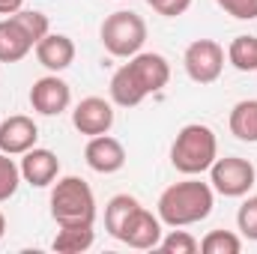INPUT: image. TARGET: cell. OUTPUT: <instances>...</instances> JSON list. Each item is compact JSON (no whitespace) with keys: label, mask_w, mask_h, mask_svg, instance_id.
Listing matches in <instances>:
<instances>
[{"label":"cell","mask_w":257,"mask_h":254,"mask_svg":"<svg viewBox=\"0 0 257 254\" xmlns=\"http://www.w3.org/2000/svg\"><path fill=\"white\" fill-rule=\"evenodd\" d=\"M236 227L245 239H254L257 242V194L254 197H245L239 212H236Z\"/></svg>","instance_id":"24"},{"label":"cell","mask_w":257,"mask_h":254,"mask_svg":"<svg viewBox=\"0 0 257 254\" xmlns=\"http://www.w3.org/2000/svg\"><path fill=\"white\" fill-rule=\"evenodd\" d=\"M33 48H36V42L27 36V30L12 15L0 21V63H18Z\"/></svg>","instance_id":"15"},{"label":"cell","mask_w":257,"mask_h":254,"mask_svg":"<svg viewBox=\"0 0 257 254\" xmlns=\"http://www.w3.org/2000/svg\"><path fill=\"white\" fill-rule=\"evenodd\" d=\"M230 135L245 141V144H257V99H242V102L233 105Z\"/></svg>","instance_id":"17"},{"label":"cell","mask_w":257,"mask_h":254,"mask_svg":"<svg viewBox=\"0 0 257 254\" xmlns=\"http://www.w3.org/2000/svg\"><path fill=\"white\" fill-rule=\"evenodd\" d=\"M69 102H72V90H69V84H66L63 78H57V72L33 81V87H30V105L42 117L63 114L66 108H69Z\"/></svg>","instance_id":"8"},{"label":"cell","mask_w":257,"mask_h":254,"mask_svg":"<svg viewBox=\"0 0 257 254\" xmlns=\"http://www.w3.org/2000/svg\"><path fill=\"white\" fill-rule=\"evenodd\" d=\"M3 233H6V215L0 212V239H3Z\"/></svg>","instance_id":"28"},{"label":"cell","mask_w":257,"mask_h":254,"mask_svg":"<svg viewBox=\"0 0 257 254\" xmlns=\"http://www.w3.org/2000/svg\"><path fill=\"white\" fill-rule=\"evenodd\" d=\"M93 239H96L93 224H66V227L57 230L51 248L60 251V254H81L93 245Z\"/></svg>","instance_id":"16"},{"label":"cell","mask_w":257,"mask_h":254,"mask_svg":"<svg viewBox=\"0 0 257 254\" xmlns=\"http://www.w3.org/2000/svg\"><path fill=\"white\" fill-rule=\"evenodd\" d=\"M18 168H21V180H24V183L36 186V189H45V186H51V183L57 180V174H60V159H57L51 150H45V147H33V150L24 153V159H21Z\"/></svg>","instance_id":"12"},{"label":"cell","mask_w":257,"mask_h":254,"mask_svg":"<svg viewBox=\"0 0 257 254\" xmlns=\"http://www.w3.org/2000/svg\"><path fill=\"white\" fill-rule=\"evenodd\" d=\"M215 206V194L209 183L200 180H183L162 191L159 197V218L171 227H189L203 221Z\"/></svg>","instance_id":"2"},{"label":"cell","mask_w":257,"mask_h":254,"mask_svg":"<svg viewBox=\"0 0 257 254\" xmlns=\"http://www.w3.org/2000/svg\"><path fill=\"white\" fill-rule=\"evenodd\" d=\"M21 183V168L9 159V153H0V203L9 200Z\"/></svg>","instance_id":"23"},{"label":"cell","mask_w":257,"mask_h":254,"mask_svg":"<svg viewBox=\"0 0 257 254\" xmlns=\"http://www.w3.org/2000/svg\"><path fill=\"white\" fill-rule=\"evenodd\" d=\"M84 159L90 165V171L96 174H117L123 165H126V150L117 138L111 135H96L87 141L84 147Z\"/></svg>","instance_id":"11"},{"label":"cell","mask_w":257,"mask_h":254,"mask_svg":"<svg viewBox=\"0 0 257 254\" xmlns=\"http://www.w3.org/2000/svg\"><path fill=\"white\" fill-rule=\"evenodd\" d=\"M138 206H141V203H138V197H132V194H114V197L108 200V206H105V230H108L114 239L120 236L126 218L138 209Z\"/></svg>","instance_id":"18"},{"label":"cell","mask_w":257,"mask_h":254,"mask_svg":"<svg viewBox=\"0 0 257 254\" xmlns=\"http://www.w3.org/2000/svg\"><path fill=\"white\" fill-rule=\"evenodd\" d=\"M147 6H153L165 18H177V15H183L192 6V0H147Z\"/></svg>","instance_id":"26"},{"label":"cell","mask_w":257,"mask_h":254,"mask_svg":"<svg viewBox=\"0 0 257 254\" xmlns=\"http://www.w3.org/2000/svg\"><path fill=\"white\" fill-rule=\"evenodd\" d=\"M120 242H126L128 248H138V251H147V248H159V239H162V218L153 215L150 209L138 206L132 215L126 218L120 236Z\"/></svg>","instance_id":"9"},{"label":"cell","mask_w":257,"mask_h":254,"mask_svg":"<svg viewBox=\"0 0 257 254\" xmlns=\"http://www.w3.org/2000/svg\"><path fill=\"white\" fill-rule=\"evenodd\" d=\"M99 36H102V45H105L108 54L135 57L147 42V21L132 9H120V12H111L102 21Z\"/></svg>","instance_id":"5"},{"label":"cell","mask_w":257,"mask_h":254,"mask_svg":"<svg viewBox=\"0 0 257 254\" xmlns=\"http://www.w3.org/2000/svg\"><path fill=\"white\" fill-rule=\"evenodd\" d=\"M72 126L78 129L81 135L87 138H96V135H108L114 126V108L111 102L99 99V96H87L75 105L72 111Z\"/></svg>","instance_id":"10"},{"label":"cell","mask_w":257,"mask_h":254,"mask_svg":"<svg viewBox=\"0 0 257 254\" xmlns=\"http://www.w3.org/2000/svg\"><path fill=\"white\" fill-rule=\"evenodd\" d=\"M215 159H218V141H215V132L209 126L189 123L177 132V138L171 144V165L180 174L197 177V174L209 171Z\"/></svg>","instance_id":"3"},{"label":"cell","mask_w":257,"mask_h":254,"mask_svg":"<svg viewBox=\"0 0 257 254\" xmlns=\"http://www.w3.org/2000/svg\"><path fill=\"white\" fill-rule=\"evenodd\" d=\"M12 18L27 30V36H30L33 42H39L45 33H51V24H48V15H45V12H36V9H18V12H12Z\"/></svg>","instance_id":"21"},{"label":"cell","mask_w":257,"mask_h":254,"mask_svg":"<svg viewBox=\"0 0 257 254\" xmlns=\"http://www.w3.org/2000/svg\"><path fill=\"white\" fill-rule=\"evenodd\" d=\"M24 6V0H0V15H12Z\"/></svg>","instance_id":"27"},{"label":"cell","mask_w":257,"mask_h":254,"mask_svg":"<svg viewBox=\"0 0 257 254\" xmlns=\"http://www.w3.org/2000/svg\"><path fill=\"white\" fill-rule=\"evenodd\" d=\"M51 218L57 227L66 224H93L96 221V197L81 177H63L51 191Z\"/></svg>","instance_id":"4"},{"label":"cell","mask_w":257,"mask_h":254,"mask_svg":"<svg viewBox=\"0 0 257 254\" xmlns=\"http://www.w3.org/2000/svg\"><path fill=\"white\" fill-rule=\"evenodd\" d=\"M36 60L48 72H63L75 63V42L66 33H45L36 42Z\"/></svg>","instance_id":"14"},{"label":"cell","mask_w":257,"mask_h":254,"mask_svg":"<svg viewBox=\"0 0 257 254\" xmlns=\"http://www.w3.org/2000/svg\"><path fill=\"white\" fill-rule=\"evenodd\" d=\"M227 60L239 72H257V36H236L227 48Z\"/></svg>","instance_id":"19"},{"label":"cell","mask_w":257,"mask_h":254,"mask_svg":"<svg viewBox=\"0 0 257 254\" xmlns=\"http://www.w3.org/2000/svg\"><path fill=\"white\" fill-rule=\"evenodd\" d=\"M227 15L239 18V21H251L257 18V0H215Z\"/></svg>","instance_id":"25"},{"label":"cell","mask_w":257,"mask_h":254,"mask_svg":"<svg viewBox=\"0 0 257 254\" xmlns=\"http://www.w3.org/2000/svg\"><path fill=\"white\" fill-rule=\"evenodd\" d=\"M200 251L203 254H239L242 251V239L230 230H209L200 239Z\"/></svg>","instance_id":"20"},{"label":"cell","mask_w":257,"mask_h":254,"mask_svg":"<svg viewBox=\"0 0 257 254\" xmlns=\"http://www.w3.org/2000/svg\"><path fill=\"white\" fill-rule=\"evenodd\" d=\"M171 81V66L162 54L156 51H138L135 57H128L114 78H111V99L120 108H135L141 105L150 93H159L162 87H168Z\"/></svg>","instance_id":"1"},{"label":"cell","mask_w":257,"mask_h":254,"mask_svg":"<svg viewBox=\"0 0 257 254\" xmlns=\"http://www.w3.org/2000/svg\"><path fill=\"white\" fill-rule=\"evenodd\" d=\"M159 248L168 254H197L200 251V242L194 239L189 230H171L168 236L159 239Z\"/></svg>","instance_id":"22"},{"label":"cell","mask_w":257,"mask_h":254,"mask_svg":"<svg viewBox=\"0 0 257 254\" xmlns=\"http://www.w3.org/2000/svg\"><path fill=\"white\" fill-rule=\"evenodd\" d=\"M254 180H257L254 165L248 159H239V156L215 159L212 168H209L212 191H218L224 197H242V194H248L251 186H254Z\"/></svg>","instance_id":"6"},{"label":"cell","mask_w":257,"mask_h":254,"mask_svg":"<svg viewBox=\"0 0 257 254\" xmlns=\"http://www.w3.org/2000/svg\"><path fill=\"white\" fill-rule=\"evenodd\" d=\"M36 138H39V129H36V123L30 117H24V114L6 117L0 123V153L24 156L27 150L36 147Z\"/></svg>","instance_id":"13"},{"label":"cell","mask_w":257,"mask_h":254,"mask_svg":"<svg viewBox=\"0 0 257 254\" xmlns=\"http://www.w3.org/2000/svg\"><path fill=\"white\" fill-rule=\"evenodd\" d=\"M183 66H186V75L194 84H212L221 78L224 48L215 39H194L183 54Z\"/></svg>","instance_id":"7"}]
</instances>
